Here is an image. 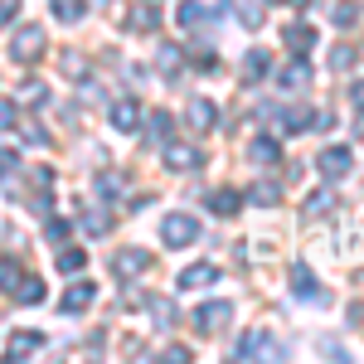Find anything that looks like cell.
<instances>
[{"instance_id":"obj_33","label":"cell","mask_w":364,"mask_h":364,"mask_svg":"<svg viewBox=\"0 0 364 364\" xmlns=\"http://www.w3.org/2000/svg\"><path fill=\"white\" fill-rule=\"evenodd\" d=\"M282 122H287V132H306L311 112H301V107H291V112H282Z\"/></svg>"},{"instance_id":"obj_40","label":"cell","mask_w":364,"mask_h":364,"mask_svg":"<svg viewBox=\"0 0 364 364\" xmlns=\"http://www.w3.org/2000/svg\"><path fill=\"white\" fill-rule=\"evenodd\" d=\"M0 127H15V107L10 102H0Z\"/></svg>"},{"instance_id":"obj_11","label":"cell","mask_w":364,"mask_h":364,"mask_svg":"<svg viewBox=\"0 0 364 364\" xmlns=\"http://www.w3.org/2000/svg\"><path fill=\"white\" fill-rule=\"evenodd\" d=\"M209 282H219V267L214 262H195V267H185L175 287H185V291H199V287H209Z\"/></svg>"},{"instance_id":"obj_28","label":"cell","mask_w":364,"mask_h":364,"mask_svg":"<svg viewBox=\"0 0 364 364\" xmlns=\"http://www.w3.org/2000/svg\"><path fill=\"white\" fill-rule=\"evenodd\" d=\"M83 228H87V233H107V228H112V219H107L102 209H87V214H83Z\"/></svg>"},{"instance_id":"obj_24","label":"cell","mask_w":364,"mask_h":364,"mask_svg":"<svg viewBox=\"0 0 364 364\" xmlns=\"http://www.w3.org/2000/svg\"><path fill=\"white\" fill-rule=\"evenodd\" d=\"M87 267V252L83 248H63L58 252V272H83Z\"/></svg>"},{"instance_id":"obj_20","label":"cell","mask_w":364,"mask_h":364,"mask_svg":"<svg viewBox=\"0 0 364 364\" xmlns=\"http://www.w3.org/2000/svg\"><path fill=\"white\" fill-rule=\"evenodd\" d=\"M267 63H272V58H267V49H248V58H243V78H262V73H267Z\"/></svg>"},{"instance_id":"obj_29","label":"cell","mask_w":364,"mask_h":364,"mask_svg":"<svg viewBox=\"0 0 364 364\" xmlns=\"http://www.w3.org/2000/svg\"><path fill=\"white\" fill-rule=\"evenodd\" d=\"M151 316H156V326H175V301H151Z\"/></svg>"},{"instance_id":"obj_38","label":"cell","mask_w":364,"mask_h":364,"mask_svg":"<svg viewBox=\"0 0 364 364\" xmlns=\"http://www.w3.org/2000/svg\"><path fill=\"white\" fill-rule=\"evenodd\" d=\"M166 360H170V364H190V350H185V345H170Z\"/></svg>"},{"instance_id":"obj_35","label":"cell","mask_w":364,"mask_h":364,"mask_svg":"<svg viewBox=\"0 0 364 364\" xmlns=\"http://www.w3.org/2000/svg\"><path fill=\"white\" fill-rule=\"evenodd\" d=\"M156 25V10H151V5H141L136 15H132V29H151Z\"/></svg>"},{"instance_id":"obj_1","label":"cell","mask_w":364,"mask_h":364,"mask_svg":"<svg viewBox=\"0 0 364 364\" xmlns=\"http://www.w3.org/2000/svg\"><path fill=\"white\" fill-rule=\"evenodd\" d=\"M39 54H44V29L39 25H20L10 34V58L15 63H34Z\"/></svg>"},{"instance_id":"obj_18","label":"cell","mask_w":364,"mask_h":364,"mask_svg":"<svg viewBox=\"0 0 364 364\" xmlns=\"http://www.w3.org/2000/svg\"><path fill=\"white\" fill-rule=\"evenodd\" d=\"M146 127H151V141H156V146H166V141L175 136V122H170V112H151V117H146Z\"/></svg>"},{"instance_id":"obj_21","label":"cell","mask_w":364,"mask_h":364,"mask_svg":"<svg viewBox=\"0 0 364 364\" xmlns=\"http://www.w3.org/2000/svg\"><path fill=\"white\" fill-rule=\"evenodd\" d=\"M20 282H25V272H20V262H10V257H0V291L10 296V291H15Z\"/></svg>"},{"instance_id":"obj_25","label":"cell","mask_w":364,"mask_h":364,"mask_svg":"<svg viewBox=\"0 0 364 364\" xmlns=\"http://www.w3.org/2000/svg\"><path fill=\"white\" fill-rule=\"evenodd\" d=\"M248 199H252V204H277V199H282V185L262 180V185H252V190H248Z\"/></svg>"},{"instance_id":"obj_7","label":"cell","mask_w":364,"mask_h":364,"mask_svg":"<svg viewBox=\"0 0 364 364\" xmlns=\"http://www.w3.org/2000/svg\"><path fill=\"white\" fill-rule=\"evenodd\" d=\"M39 350H44V336H39V331H15L10 345H5L10 360H29V355H39Z\"/></svg>"},{"instance_id":"obj_3","label":"cell","mask_w":364,"mask_h":364,"mask_svg":"<svg viewBox=\"0 0 364 364\" xmlns=\"http://www.w3.org/2000/svg\"><path fill=\"white\" fill-rule=\"evenodd\" d=\"M238 360H282V345L257 326V331H248V336L238 340Z\"/></svg>"},{"instance_id":"obj_12","label":"cell","mask_w":364,"mask_h":364,"mask_svg":"<svg viewBox=\"0 0 364 364\" xmlns=\"http://www.w3.org/2000/svg\"><path fill=\"white\" fill-rule=\"evenodd\" d=\"M112 127L122 132V136H132V132H141V107L127 97V102H112Z\"/></svg>"},{"instance_id":"obj_13","label":"cell","mask_w":364,"mask_h":364,"mask_svg":"<svg viewBox=\"0 0 364 364\" xmlns=\"http://www.w3.org/2000/svg\"><path fill=\"white\" fill-rule=\"evenodd\" d=\"M277 83L291 87V92H296V87H306V83H311V63H306V58H296V63L277 68Z\"/></svg>"},{"instance_id":"obj_37","label":"cell","mask_w":364,"mask_h":364,"mask_svg":"<svg viewBox=\"0 0 364 364\" xmlns=\"http://www.w3.org/2000/svg\"><path fill=\"white\" fill-rule=\"evenodd\" d=\"M44 238L63 243V238H68V224H63V219H49V224H44Z\"/></svg>"},{"instance_id":"obj_22","label":"cell","mask_w":364,"mask_h":364,"mask_svg":"<svg viewBox=\"0 0 364 364\" xmlns=\"http://www.w3.org/2000/svg\"><path fill=\"white\" fill-rule=\"evenodd\" d=\"M336 209V195L331 190H316V195L306 199V219H321V214H331Z\"/></svg>"},{"instance_id":"obj_31","label":"cell","mask_w":364,"mask_h":364,"mask_svg":"<svg viewBox=\"0 0 364 364\" xmlns=\"http://www.w3.org/2000/svg\"><path fill=\"white\" fill-rule=\"evenodd\" d=\"M331 20H336L340 29H350L355 20H360V5H336V10H331Z\"/></svg>"},{"instance_id":"obj_15","label":"cell","mask_w":364,"mask_h":364,"mask_svg":"<svg viewBox=\"0 0 364 364\" xmlns=\"http://www.w3.org/2000/svg\"><path fill=\"white\" fill-rule=\"evenodd\" d=\"M282 44H291L296 54H306L311 44H316V29H311V25H287V29H282Z\"/></svg>"},{"instance_id":"obj_34","label":"cell","mask_w":364,"mask_h":364,"mask_svg":"<svg viewBox=\"0 0 364 364\" xmlns=\"http://www.w3.org/2000/svg\"><path fill=\"white\" fill-rule=\"evenodd\" d=\"M20 102H44V83H34V78L20 83Z\"/></svg>"},{"instance_id":"obj_27","label":"cell","mask_w":364,"mask_h":364,"mask_svg":"<svg viewBox=\"0 0 364 364\" xmlns=\"http://www.w3.org/2000/svg\"><path fill=\"white\" fill-rule=\"evenodd\" d=\"M15 170H20V151L15 146H0V180H10Z\"/></svg>"},{"instance_id":"obj_4","label":"cell","mask_w":364,"mask_h":364,"mask_svg":"<svg viewBox=\"0 0 364 364\" xmlns=\"http://www.w3.org/2000/svg\"><path fill=\"white\" fill-rule=\"evenodd\" d=\"M228 321H233V301H209V306L195 311V331L199 336H219Z\"/></svg>"},{"instance_id":"obj_14","label":"cell","mask_w":364,"mask_h":364,"mask_svg":"<svg viewBox=\"0 0 364 364\" xmlns=\"http://www.w3.org/2000/svg\"><path fill=\"white\" fill-rule=\"evenodd\" d=\"M248 161H257V166H277L282 146H277V141H267V136H257V141H248Z\"/></svg>"},{"instance_id":"obj_26","label":"cell","mask_w":364,"mask_h":364,"mask_svg":"<svg viewBox=\"0 0 364 364\" xmlns=\"http://www.w3.org/2000/svg\"><path fill=\"white\" fill-rule=\"evenodd\" d=\"M54 15L63 20V25H73V20L83 15V0H54Z\"/></svg>"},{"instance_id":"obj_36","label":"cell","mask_w":364,"mask_h":364,"mask_svg":"<svg viewBox=\"0 0 364 364\" xmlns=\"http://www.w3.org/2000/svg\"><path fill=\"white\" fill-rule=\"evenodd\" d=\"M331 63H336L340 73H345V68H350V63H355V49H350V44H340L336 54H331Z\"/></svg>"},{"instance_id":"obj_32","label":"cell","mask_w":364,"mask_h":364,"mask_svg":"<svg viewBox=\"0 0 364 364\" xmlns=\"http://www.w3.org/2000/svg\"><path fill=\"white\" fill-rule=\"evenodd\" d=\"M97 195H102V199L122 195V175H97Z\"/></svg>"},{"instance_id":"obj_8","label":"cell","mask_w":364,"mask_h":364,"mask_svg":"<svg viewBox=\"0 0 364 364\" xmlns=\"http://www.w3.org/2000/svg\"><path fill=\"white\" fill-rule=\"evenodd\" d=\"M161 156H166V166H170V170H195V166H199V151H195V146H180L175 136L161 146Z\"/></svg>"},{"instance_id":"obj_23","label":"cell","mask_w":364,"mask_h":364,"mask_svg":"<svg viewBox=\"0 0 364 364\" xmlns=\"http://www.w3.org/2000/svg\"><path fill=\"white\" fill-rule=\"evenodd\" d=\"M209 204H214V214H238L243 195H238V190H214V199H209Z\"/></svg>"},{"instance_id":"obj_9","label":"cell","mask_w":364,"mask_h":364,"mask_svg":"<svg viewBox=\"0 0 364 364\" xmlns=\"http://www.w3.org/2000/svg\"><path fill=\"white\" fill-rule=\"evenodd\" d=\"M92 301H97V287H92V282H73V287L63 291V311H68V316H78V311H87Z\"/></svg>"},{"instance_id":"obj_16","label":"cell","mask_w":364,"mask_h":364,"mask_svg":"<svg viewBox=\"0 0 364 364\" xmlns=\"http://www.w3.org/2000/svg\"><path fill=\"white\" fill-rule=\"evenodd\" d=\"M291 291H296V296H321V301H326V291H316V277H311L306 262L291 267Z\"/></svg>"},{"instance_id":"obj_10","label":"cell","mask_w":364,"mask_h":364,"mask_svg":"<svg viewBox=\"0 0 364 364\" xmlns=\"http://www.w3.org/2000/svg\"><path fill=\"white\" fill-rule=\"evenodd\" d=\"M185 117H190V127H195V132H209V127L219 122V107H214L209 97H190V107H185Z\"/></svg>"},{"instance_id":"obj_19","label":"cell","mask_w":364,"mask_h":364,"mask_svg":"<svg viewBox=\"0 0 364 364\" xmlns=\"http://www.w3.org/2000/svg\"><path fill=\"white\" fill-rule=\"evenodd\" d=\"M10 296H15L20 306H34V301H44V282H39V277H25L15 291H10Z\"/></svg>"},{"instance_id":"obj_2","label":"cell","mask_w":364,"mask_h":364,"mask_svg":"<svg viewBox=\"0 0 364 364\" xmlns=\"http://www.w3.org/2000/svg\"><path fill=\"white\" fill-rule=\"evenodd\" d=\"M161 238H166V248H190V243H199V224L190 214H166Z\"/></svg>"},{"instance_id":"obj_6","label":"cell","mask_w":364,"mask_h":364,"mask_svg":"<svg viewBox=\"0 0 364 364\" xmlns=\"http://www.w3.org/2000/svg\"><path fill=\"white\" fill-rule=\"evenodd\" d=\"M146 267H151V252H141V248H127V252H117V257H112L117 277H141Z\"/></svg>"},{"instance_id":"obj_5","label":"cell","mask_w":364,"mask_h":364,"mask_svg":"<svg viewBox=\"0 0 364 364\" xmlns=\"http://www.w3.org/2000/svg\"><path fill=\"white\" fill-rule=\"evenodd\" d=\"M321 175L326 180H345L350 175V166H355V156H350V146H331V151H321Z\"/></svg>"},{"instance_id":"obj_30","label":"cell","mask_w":364,"mask_h":364,"mask_svg":"<svg viewBox=\"0 0 364 364\" xmlns=\"http://www.w3.org/2000/svg\"><path fill=\"white\" fill-rule=\"evenodd\" d=\"M180 44H166V49H161V54H156V63H161V68H166V73H175V68H180Z\"/></svg>"},{"instance_id":"obj_17","label":"cell","mask_w":364,"mask_h":364,"mask_svg":"<svg viewBox=\"0 0 364 364\" xmlns=\"http://www.w3.org/2000/svg\"><path fill=\"white\" fill-rule=\"evenodd\" d=\"M175 20H180L185 29H199V25H209V10H204L199 0H185V5L175 10Z\"/></svg>"},{"instance_id":"obj_39","label":"cell","mask_w":364,"mask_h":364,"mask_svg":"<svg viewBox=\"0 0 364 364\" xmlns=\"http://www.w3.org/2000/svg\"><path fill=\"white\" fill-rule=\"evenodd\" d=\"M350 102H355V107H364V78H360V83H350Z\"/></svg>"}]
</instances>
